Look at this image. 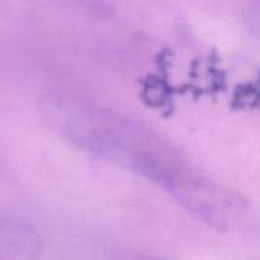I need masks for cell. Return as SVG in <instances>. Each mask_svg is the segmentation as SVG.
Segmentation results:
<instances>
[{
	"mask_svg": "<svg viewBox=\"0 0 260 260\" xmlns=\"http://www.w3.org/2000/svg\"><path fill=\"white\" fill-rule=\"evenodd\" d=\"M145 260H161V259H145Z\"/></svg>",
	"mask_w": 260,
	"mask_h": 260,
	"instance_id": "6da1fadb",
	"label": "cell"
}]
</instances>
